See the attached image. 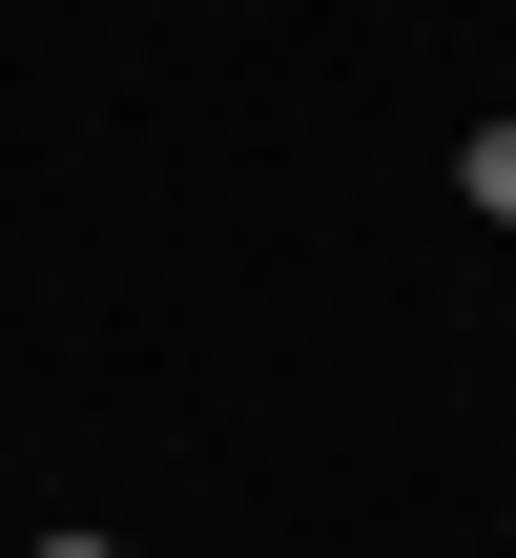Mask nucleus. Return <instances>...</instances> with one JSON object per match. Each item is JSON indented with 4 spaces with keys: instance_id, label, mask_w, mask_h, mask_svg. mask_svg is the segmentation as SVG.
<instances>
[{
    "instance_id": "nucleus-1",
    "label": "nucleus",
    "mask_w": 516,
    "mask_h": 558,
    "mask_svg": "<svg viewBox=\"0 0 516 558\" xmlns=\"http://www.w3.org/2000/svg\"><path fill=\"white\" fill-rule=\"evenodd\" d=\"M455 186H476V228H516V124H476V145H455Z\"/></svg>"
},
{
    "instance_id": "nucleus-2",
    "label": "nucleus",
    "mask_w": 516,
    "mask_h": 558,
    "mask_svg": "<svg viewBox=\"0 0 516 558\" xmlns=\"http://www.w3.org/2000/svg\"><path fill=\"white\" fill-rule=\"evenodd\" d=\"M21 558H124V538H103V518H62V538H21Z\"/></svg>"
}]
</instances>
